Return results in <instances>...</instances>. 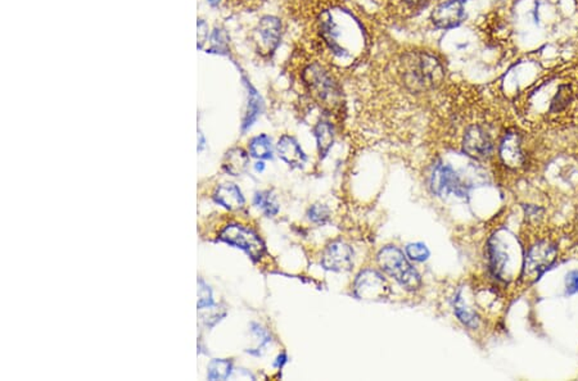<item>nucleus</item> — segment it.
I'll use <instances>...</instances> for the list:
<instances>
[{
	"mask_svg": "<svg viewBox=\"0 0 578 381\" xmlns=\"http://www.w3.org/2000/svg\"><path fill=\"white\" fill-rule=\"evenodd\" d=\"M566 287L568 294H575L578 292V271H570L566 277Z\"/></svg>",
	"mask_w": 578,
	"mask_h": 381,
	"instance_id": "obj_25",
	"label": "nucleus"
},
{
	"mask_svg": "<svg viewBox=\"0 0 578 381\" xmlns=\"http://www.w3.org/2000/svg\"><path fill=\"white\" fill-rule=\"evenodd\" d=\"M232 373V362L226 360H214L208 367L210 380H226Z\"/></svg>",
	"mask_w": 578,
	"mask_h": 381,
	"instance_id": "obj_18",
	"label": "nucleus"
},
{
	"mask_svg": "<svg viewBox=\"0 0 578 381\" xmlns=\"http://www.w3.org/2000/svg\"><path fill=\"white\" fill-rule=\"evenodd\" d=\"M315 138L318 141V149H319L320 158H324L329 153L330 148L334 143V130L333 126L327 121H320L315 129Z\"/></svg>",
	"mask_w": 578,
	"mask_h": 381,
	"instance_id": "obj_16",
	"label": "nucleus"
},
{
	"mask_svg": "<svg viewBox=\"0 0 578 381\" xmlns=\"http://www.w3.org/2000/svg\"><path fill=\"white\" fill-rule=\"evenodd\" d=\"M455 313H457L459 320L461 321L466 326H469V328L477 326V317H475V313L468 310V307H466L460 294H457V299H455Z\"/></svg>",
	"mask_w": 578,
	"mask_h": 381,
	"instance_id": "obj_20",
	"label": "nucleus"
},
{
	"mask_svg": "<svg viewBox=\"0 0 578 381\" xmlns=\"http://www.w3.org/2000/svg\"><path fill=\"white\" fill-rule=\"evenodd\" d=\"M386 290L387 285L383 277L371 269L362 272L355 283V293L364 299H380L384 296Z\"/></svg>",
	"mask_w": 578,
	"mask_h": 381,
	"instance_id": "obj_10",
	"label": "nucleus"
},
{
	"mask_svg": "<svg viewBox=\"0 0 578 381\" xmlns=\"http://www.w3.org/2000/svg\"><path fill=\"white\" fill-rule=\"evenodd\" d=\"M266 1L268 0H225V6L239 12H253L261 8Z\"/></svg>",
	"mask_w": 578,
	"mask_h": 381,
	"instance_id": "obj_21",
	"label": "nucleus"
},
{
	"mask_svg": "<svg viewBox=\"0 0 578 381\" xmlns=\"http://www.w3.org/2000/svg\"><path fill=\"white\" fill-rule=\"evenodd\" d=\"M500 156L505 165L516 167L523 162V154L520 149V140L517 134H508L500 145Z\"/></svg>",
	"mask_w": 578,
	"mask_h": 381,
	"instance_id": "obj_14",
	"label": "nucleus"
},
{
	"mask_svg": "<svg viewBox=\"0 0 578 381\" xmlns=\"http://www.w3.org/2000/svg\"><path fill=\"white\" fill-rule=\"evenodd\" d=\"M406 254L411 260L423 262V260H428L430 251L423 242H413L406 247Z\"/></svg>",
	"mask_w": 578,
	"mask_h": 381,
	"instance_id": "obj_22",
	"label": "nucleus"
},
{
	"mask_svg": "<svg viewBox=\"0 0 578 381\" xmlns=\"http://www.w3.org/2000/svg\"><path fill=\"white\" fill-rule=\"evenodd\" d=\"M214 198L220 206H223L229 211L239 209L244 204L242 191L234 184H224V185L219 186L216 189Z\"/></svg>",
	"mask_w": 578,
	"mask_h": 381,
	"instance_id": "obj_13",
	"label": "nucleus"
},
{
	"mask_svg": "<svg viewBox=\"0 0 578 381\" xmlns=\"http://www.w3.org/2000/svg\"><path fill=\"white\" fill-rule=\"evenodd\" d=\"M255 204L261 208L268 216H274L279 211V206L276 203L275 198L269 191L257 193L255 197Z\"/></svg>",
	"mask_w": 578,
	"mask_h": 381,
	"instance_id": "obj_19",
	"label": "nucleus"
},
{
	"mask_svg": "<svg viewBox=\"0 0 578 381\" xmlns=\"http://www.w3.org/2000/svg\"><path fill=\"white\" fill-rule=\"evenodd\" d=\"M208 1H210L211 6H217L220 3V0H208Z\"/></svg>",
	"mask_w": 578,
	"mask_h": 381,
	"instance_id": "obj_28",
	"label": "nucleus"
},
{
	"mask_svg": "<svg viewBox=\"0 0 578 381\" xmlns=\"http://www.w3.org/2000/svg\"><path fill=\"white\" fill-rule=\"evenodd\" d=\"M264 167H265L264 163H262V162H259V163L256 165V170H257V171H262V170H264Z\"/></svg>",
	"mask_w": 578,
	"mask_h": 381,
	"instance_id": "obj_27",
	"label": "nucleus"
},
{
	"mask_svg": "<svg viewBox=\"0 0 578 381\" xmlns=\"http://www.w3.org/2000/svg\"><path fill=\"white\" fill-rule=\"evenodd\" d=\"M432 190L440 197H446L449 194H457L463 197L466 194V188L460 177L449 166L439 165L432 173Z\"/></svg>",
	"mask_w": 578,
	"mask_h": 381,
	"instance_id": "obj_7",
	"label": "nucleus"
},
{
	"mask_svg": "<svg viewBox=\"0 0 578 381\" xmlns=\"http://www.w3.org/2000/svg\"><path fill=\"white\" fill-rule=\"evenodd\" d=\"M432 0H387L386 8L395 18L414 17L415 13L425 8Z\"/></svg>",
	"mask_w": 578,
	"mask_h": 381,
	"instance_id": "obj_12",
	"label": "nucleus"
},
{
	"mask_svg": "<svg viewBox=\"0 0 578 381\" xmlns=\"http://www.w3.org/2000/svg\"><path fill=\"white\" fill-rule=\"evenodd\" d=\"M208 36V27L205 21L199 19L198 22V48H202L203 44L206 43Z\"/></svg>",
	"mask_w": 578,
	"mask_h": 381,
	"instance_id": "obj_26",
	"label": "nucleus"
},
{
	"mask_svg": "<svg viewBox=\"0 0 578 381\" xmlns=\"http://www.w3.org/2000/svg\"><path fill=\"white\" fill-rule=\"evenodd\" d=\"M292 63L296 69L294 72H298L301 85L315 103L330 112L342 107L343 93L337 71L311 55L301 46L294 51Z\"/></svg>",
	"mask_w": 578,
	"mask_h": 381,
	"instance_id": "obj_1",
	"label": "nucleus"
},
{
	"mask_svg": "<svg viewBox=\"0 0 578 381\" xmlns=\"http://www.w3.org/2000/svg\"><path fill=\"white\" fill-rule=\"evenodd\" d=\"M378 262L382 269L396 280L406 290L414 292L420 287L422 280L414 267L406 260L404 253L396 247L389 245L378 254Z\"/></svg>",
	"mask_w": 578,
	"mask_h": 381,
	"instance_id": "obj_2",
	"label": "nucleus"
},
{
	"mask_svg": "<svg viewBox=\"0 0 578 381\" xmlns=\"http://www.w3.org/2000/svg\"><path fill=\"white\" fill-rule=\"evenodd\" d=\"M214 303L212 293L210 286L206 285L202 280L198 281V308H208Z\"/></svg>",
	"mask_w": 578,
	"mask_h": 381,
	"instance_id": "obj_24",
	"label": "nucleus"
},
{
	"mask_svg": "<svg viewBox=\"0 0 578 381\" xmlns=\"http://www.w3.org/2000/svg\"><path fill=\"white\" fill-rule=\"evenodd\" d=\"M282 39V22L274 16L261 18L259 25L253 30V43L256 51L262 57H269L275 52Z\"/></svg>",
	"mask_w": 578,
	"mask_h": 381,
	"instance_id": "obj_5",
	"label": "nucleus"
},
{
	"mask_svg": "<svg viewBox=\"0 0 578 381\" xmlns=\"http://www.w3.org/2000/svg\"><path fill=\"white\" fill-rule=\"evenodd\" d=\"M556 258V247L547 240H541L529 247L525 257L522 277L527 283H535L544 275Z\"/></svg>",
	"mask_w": 578,
	"mask_h": 381,
	"instance_id": "obj_3",
	"label": "nucleus"
},
{
	"mask_svg": "<svg viewBox=\"0 0 578 381\" xmlns=\"http://www.w3.org/2000/svg\"><path fill=\"white\" fill-rule=\"evenodd\" d=\"M464 3L466 0H448L441 3L432 12V24L442 30L459 26L466 19Z\"/></svg>",
	"mask_w": 578,
	"mask_h": 381,
	"instance_id": "obj_6",
	"label": "nucleus"
},
{
	"mask_svg": "<svg viewBox=\"0 0 578 381\" xmlns=\"http://www.w3.org/2000/svg\"><path fill=\"white\" fill-rule=\"evenodd\" d=\"M354 251L348 244L333 242L329 244L321 257V266L328 271L346 272L352 269Z\"/></svg>",
	"mask_w": 578,
	"mask_h": 381,
	"instance_id": "obj_8",
	"label": "nucleus"
},
{
	"mask_svg": "<svg viewBox=\"0 0 578 381\" xmlns=\"http://www.w3.org/2000/svg\"><path fill=\"white\" fill-rule=\"evenodd\" d=\"M276 150L285 163L292 167H301L306 162V156L303 153V148L300 147L296 139L289 135H283L279 139Z\"/></svg>",
	"mask_w": 578,
	"mask_h": 381,
	"instance_id": "obj_11",
	"label": "nucleus"
},
{
	"mask_svg": "<svg viewBox=\"0 0 578 381\" xmlns=\"http://www.w3.org/2000/svg\"><path fill=\"white\" fill-rule=\"evenodd\" d=\"M463 149L468 156L482 159L490 156L493 149L490 134L479 125L468 127L463 140Z\"/></svg>",
	"mask_w": 578,
	"mask_h": 381,
	"instance_id": "obj_9",
	"label": "nucleus"
},
{
	"mask_svg": "<svg viewBox=\"0 0 578 381\" xmlns=\"http://www.w3.org/2000/svg\"><path fill=\"white\" fill-rule=\"evenodd\" d=\"M220 240L247 251L252 260H261L265 253V244L252 229L243 225H228L220 233Z\"/></svg>",
	"mask_w": 578,
	"mask_h": 381,
	"instance_id": "obj_4",
	"label": "nucleus"
},
{
	"mask_svg": "<svg viewBox=\"0 0 578 381\" xmlns=\"http://www.w3.org/2000/svg\"><path fill=\"white\" fill-rule=\"evenodd\" d=\"M248 163H250V158L246 154V152L241 148H235L226 153L223 167L226 172L233 176H239L246 171Z\"/></svg>",
	"mask_w": 578,
	"mask_h": 381,
	"instance_id": "obj_15",
	"label": "nucleus"
},
{
	"mask_svg": "<svg viewBox=\"0 0 578 381\" xmlns=\"http://www.w3.org/2000/svg\"><path fill=\"white\" fill-rule=\"evenodd\" d=\"M309 218L315 224H325L329 218L328 207L323 204H314L309 209Z\"/></svg>",
	"mask_w": 578,
	"mask_h": 381,
	"instance_id": "obj_23",
	"label": "nucleus"
},
{
	"mask_svg": "<svg viewBox=\"0 0 578 381\" xmlns=\"http://www.w3.org/2000/svg\"><path fill=\"white\" fill-rule=\"evenodd\" d=\"M250 156L259 159H268L273 156L271 139L268 135H259L252 139L250 143Z\"/></svg>",
	"mask_w": 578,
	"mask_h": 381,
	"instance_id": "obj_17",
	"label": "nucleus"
}]
</instances>
